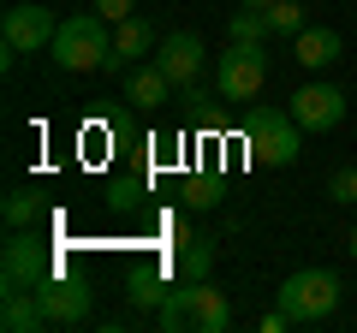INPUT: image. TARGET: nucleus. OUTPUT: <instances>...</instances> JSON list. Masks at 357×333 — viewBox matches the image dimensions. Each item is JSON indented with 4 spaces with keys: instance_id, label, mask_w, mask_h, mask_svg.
Returning a JSON list of instances; mask_svg holds the SVG:
<instances>
[{
    "instance_id": "obj_3",
    "label": "nucleus",
    "mask_w": 357,
    "mask_h": 333,
    "mask_svg": "<svg viewBox=\"0 0 357 333\" xmlns=\"http://www.w3.org/2000/svg\"><path fill=\"white\" fill-rule=\"evenodd\" d=\"M244 149L256 166H292L304 155V125L292 119V107H256L244 125Z\"/></svg>"
},
{
    "instance_id": "obj_7",
    "label": "nucleus",
    "mask_w": 357,
    "mask_h": 333,
    "mask_svg": "<svg viewBox=\"0 0 357 333\" xmlns=\"http://www.w3.org/2000/svg\"><path fill=\"white\" fill-rule=\"evenodd\" d=\"M54 30H60V18H54L48 6H36V0H13L6 18H0V42H6V54H48L54 48Z\"/></svg>"
},
{
    "instance_id": "obj_4",
    "label": "nucleus",
    "mask_w": 357,
    "mask_h": 333,
    "mask_svg": "<svg viewBox=\"0 0 357 333\" xmlns=\"http://www.w3.org/2000/svg\"><path fill=\"white\" fill-rule=\"evenodd\" d=\"M60 274V256H54V244H42L30 226L6 232V250H0V286L6 292H36Z\"/></svg>"
},
{
    "instance_id": "obj_12",
    "label": "nucleus",
    "mask_w": 357,
    "mask_h": 333,
    "mask_svg": "<svg viewBox=\"0 0 357 333\" xmlns=\"http://www.w3.org/2000/svg\"><path fill=\"white\" fill-rule=\"evenodd\" d=\"M340 54H345V42H340V30H328V24H304L298 30V65L304 72H328V65H340Z\"/></svg>"
},
{
    "instance_id": "obj_5",
    "label": "nucleus",
    "mask_w": 357,
    "mask_h": 333,
    "mask_svg": "<svg viewBox=\"0 0 357 333\" xmlns=\"http://www.w3.org/2000/svg\"><path fill=\"white\" fill-rule=\"evenodd\" d=\"M280 309L298 321V327H316L340 309V274L333 268H298L292 280L280 286Z\"/></svg>"
},
{
    "instance_id": "obj_16",
    "label": "nucleus",
    "mask_w": 357,
    "mask_h": 333,
    "mask_svg": "<svg viewBox=\"0 0 357 333\" xmlns=\"http://www.w3.org/2000/svg\"><path fill=\"white\" fill-rule=\"evenodd\" d=\"M126 304H131V309H161V304H167V286H161V274H131V286H126Z\"/></svg>"
},
{
    "instance_id": "obj_8",
    "label": "nucleus",
    "mask_w": 357,
    "mask_h": 333,
    "mask_svg": "<svg viewBox=\"0 0 357 333\" xmlns=\"http://www.w3.org/2000/svg\"><path fill=\"white\" fill-rule=\"evenodd\" d=\"M42 297V316H48V327H84L89 309H96V297H89L84 280H66V274H54L48 286H36Z\"/></svg>"
},
{
    "instance_id": "obj_20",
    "label": "nucleus",
    "mask_w": 357,
    "mask_h": 333,
    "mask_svg": "<svg viewBox=\"0 0 357 333\" xmlns=\"http://www.w3.org/2000/svg\"><path fill=\"white\" fill-rule=\"evenodd\" d=\"M328 196H333V203H357V166H340V173H333Z\"/></svg>"
},
{
    "instance_id": "obj_17",
    "label": "nucleus",
    "mask_w": 357,
    "mask_h": 333,
    "mask_svg": "<svg viewBox=\"0 0 357 333\" xmlns=\"http://www.w3.org/2000/svg\"><path fill=\"white\" fill-rule=\"evenodd\" d=\"M227 36H232V42H268L274 30H268V13H262V6H244V13H232Z\"/></svg>"
},
{
    "instance_id": "obj_19",
    "label": "nucleus",
    "mask_w": 357,
    "mask_h": 333,
    "mask_svg": "<svg viewBox=\"0 0 357 333\" xmlns=\"http://www.w3.org/2000/svg\"><path fill=\"white\" fill-rule=\"evenodd\" d=\"M262 13H268V30H274V36H298V30H304V6H298V0H274Z\"/></svg>"
},
{
    "instance_id": "obj_18",
    "label": "nucleus",
    "mask_w": 357,
    "mask_h": 333,
    "mask_svg": "<svg viewBox=\"0 0 357 333\" xmlns=\"http://www.w3.org/2000/svg\"><path fill=\"white\" fill-rule=\"evenodd\" d=\"M36 215H42V203H36V191H6V232H18V226H36Z\"/></svg>"
},
{
    "instance_id": "obj_1",
    "label": "nucleus",
    "mask_w": 357,
    "mask_h": 333,
    "mask_svg": "<svg viewBox=\"0 0 357 333\" xmlns=\"http://www.w3.org/2000/svg\"><path fill=\"white\" fill-rule=\"evenodd\" d=\"M161 333H227L232 327V304L220 286L208 280H185L178 292H167V304L155 309Z\"/></svg>"
},
{
    "instance_id": "obj_23",
    "label": "nucleus",
    "mask_w": 357,
    "mask_h": 333,
    "mask_svg": "<svg viewBox=\"0 0 357 333\" xmlns=\"http://www.w3.org/2000/svg\"><path fill=\"white\" fill-rule=\"evenodd\" d=\"M238 6H274V0H238Z\"/></svg>"
},
{
    "instance_id": "obj_10",
    "label": "nucleus",
    "mask_w": 357,
    "mask_h": 333,
    "mask_svg": "<svg viewBox=\"0 0 357 333\" xmlns=\"http://www.w3.org/2000/svg\"><path fill=\"white\" fill-rule=\"evenodd\" d=\"M292 119L304 131H333L345 119V90L340 84H304V90L292 95Z\"/></svg>"
},
{
    "instance_id": "obj_14",
    "label": "nucleus",
    "mask_w": 357,
    "mask_h": 333,
    "mask_svg": "<svg viewBox=\"0 0 357 333\" xmlns=\"http://www.w3.org/2000/svg\"><path fill=\"white\" fill-rule=\"evenodd\" d=\"M0 327H6V333H36V327H48L42 297H36V292H6V304H0Z\"/></svg>"
},
{
    "instance_id": "obj_22",
    "label": "nucleus",
    "mask_w": 357,
    "mask_h": 333,
    "mask_svg": "<svg viewBox=\"0 0 357 333\" xmlns=\"http://www.w3.org/2000/svg\"><path fill=\"white\" fill-rule=\"evenodd\" d=\"M286 327H292V316H286V309H268V316H262V333H286Z\"/></svg>"
},
{
    "instance_id": "obj_2",
    "label": "nucleus",
    "mask_w": 357,
    "mask_h": 333,
    "mask_svg": "<svg viewBox=\"0 0 357 333\" xmlns=\"http://www.w3.org/2000/svg\"><path fill=\"white\" fill-rule=\"evenodd\" d=\"M48 54H54V65H60V72H102L107 54H114V18H102L96 6H89V13L60 18Z\"/></svg>"
},
{
    "instance_id": "obj_15",
    "label": "nucleus",
    "mask_w": 357,
    "mask_h": 333,
    "mask_svg": "<svg viewBox=\"0 0 357 333\" xmlns=\"http://www.w3.org/2000/svg\"><path fill=\"white\" fill-rule=\"evenodd\" d=\"M208 268H215V244L208 238L178 244V274H185V280H208Z\"/></svg>"
},
{
    "instance_id": "obj_6",
    "label": "nucleus",
    "mask_w": 357,
    "mask_h": 333,
    "mask_svg": "<svg viewBox=\"0 0 357 333\" xmlns=\"http://www.w3.org/2000/svg\"><path fill=\"white\" fill-rule=\"evenodd\" d=\"M268 84V42H232L215 65V95L220 102H256Z\"/></svg>"
},
{
    "instance_id": "obj_21",
    "label": "nucleus",
    "mask_w": 357,
    "mask_h": 333,
    "mask_svg": "<svg viewBox=\"0 0 357 333\" xmlns=\"http://www.w3.org/2000/svg\"><path fill=\"white\" fill-rule=\"evenodd\" d=\"M89 6H96L102 18H114V24H119V18H131V6H137V0H89Z\"/></svg>"
},
{
    "instance_id": "obj_9",
    "label": "nucleus",
    "mask_w": 357,
    "mask_h": 333,
    "mask_svg": "<svg viewBox=\"0 0 357 333\" xmlns=\"http://www.w3.org/2000/svg\"><path fill=\"white\" fill-rule=\"evenodd\" d=\"M155 65L173 77L178 90H191L197 72H203V36H197V30H167V36L155 42Z\"/></svg>"
},
{
    "instance_id": "obj_24",
    "label": "nucleus",
    "mask_w": 357,
    "mask_h": 333,
    "mask_svg": "<svg viewBox=\"0 0 357 333\" xmlns=\"http://www.w3.org/2000/svg\"><path fill=\"white\" fill-rule=\"evenodd\" d=\"M351 256H357V232H351Z\"/></svg>"
},
{
    "instance_id": "obj_11",
    "label": "nucleus",
    "mask_w": 357,
    "mask_h": 333,
    "mask_svg": "<svg viewBox=\"0 0 357 333\" xmlns=\"http://www.w3.org/2000/svg\"><path fill=\"white\" fill-rule=\"evenodd\" d=\"M155 42H161V36H155V30L143 24L137 13H131V18H119V24H114V54H107V65H102V72H114V77H126L131 65H137L143 54L155 48Z\"/></svg>"
},
{
    "instance_id": "obj_13",
    "label": "nucleus",
    "mask_w": 357,
    "mask_h": 333,
    "mask_svg": "<svg viewBox=\"0 0 357 333\" xmlns=\"http://www.w3.org/2000/svg\"><path fill=\"white\" fill-rule=\"evenodd\" d=\"M167 95H173V77H167L155 60H149V65H131V72H126V102H131V107H161Z\"/></svg>"
}]
</instances>
